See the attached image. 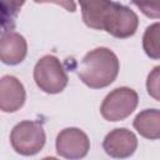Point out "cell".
Returning a JSON list of instances; mask_svg holds the SVG:
<instances>
[{
  "instance_id": "12",
  "label": "cell",
  "mask_w": 160,
  "mask_h": 160,
  "mask_svg": "<svg viewBox=\"0 0 160 160\" xmlns=\"http://www.w3.org/2000/svg\"><path fill=\"white\" fill-rule=\"evenodd\" d=\"M142 48L151 59H160V22L146 28L142 36Z\"/></svg>"
},
{
  "instance_id": "14",
  "label": "cell",
  "mask_w": 160,
  "mask_h": 160,
  "mask_svg": "<svg viewBox=\"0 0 160 160\" xmlns=\"http://www.w3.org/2000/svg\"><path fill=\"white\" fill-rule=\"evenodd\" d=\"M146 89L151 98L160 101V66L154 68L148 75Z\"/></svg>"
},
{
  "instance_id": "7",
  "label": "cell",
  "mask_w": 160,
  "mask_h": 160,
  "mask_svg": "<svg viewBox=\"0 0 160 160\" xmlns=\"http://www.w3.org/2000/svg\"><path fill=\"white\" fill-rule=\"evenodd\" d=\"M105 152L112 158H128L138 148V139L128 129H115L110 131L102 142Z\"/></svg>"
},
{
  "instance_id": "13",
  "label": "cell",
  "mask_w": 160,
  "mask_h": 160,
  "mask_svg": "<svg viewBox=\"0 0 160 160\" xmlns=\"http://www.w3.org/2000/svg\"><path fill=\"white\" fill-rule=\"evenodd\" d=\"M1 1V20H2V29L6 28L8 21L14 25V19L21 6L24 5L25 0H0Z\"/></svg>"
},
{
  "instance_id": "5",
  "label": "cell",
  "mask_w": 160,
  "mask_h": 160,
  "mask_svg": "<svg viewBox=\"0 0 160 160\" xmlns=\"http://www.w3.org/2000/svg\"><path fill=\"white\" fill-rule=\"evenodd\" d=\"M138 24V15L132 10L121 4L111 2L104 16L102 30H106L115 38L124 39L135 34Z\"/></svg>"
},
{
  "instance_id": "4",
  "label": "cell",
  "mask_w": 160,
  "mask_h": 160,
  "mask_svg": "<svg viewBox=\"0 0 160 160\" xmlns=\"http://www.w3.org/2000/svg\"><path fill=\"white\" fill-rule=\"evenodd\" d=\"M138 94L130 88H118L106 95L100 112L108 121H120L128 118L138 105Z\"/></svg>"
},
{
  "instance_id": "2",
  "label": "cell",
  "mask_w": 160,
  "mask_h": 160,
  "mask_svg": "<svg viewBox=\"0 0 160 160\" xmlns=\"http://www.w3.org/2000/svg\"><path fill=\"white\" fill-rule=\"evenodd\" d=\"M34 80L42 91L48 94H58L65 89L68 75L58 58L46 55L36 62Z\"/></svg>"
},
{
  "instance_id": "9",
  "label": "cell",
  "mask_w": 160,
  "mask_h": 160,
  "mask_svg": "<svg viewBox=\"0 0 160 160\" xmlns=\"http://www.w3.org/2000/svg\"><path fill=\"white\" fill-rule=\"evenodd\" d=\"M28 51L26 40L15 31H2L0 39V59L4 64L16 65L21 62Z\"/></svg>"
},
{
  "instance_id": "1",
  "label": "cell",
  "mask_w": 160,
  "mask_h": 160,
  "mask_svg": "<svg viewBox=\"0 0 160 160\" xmlns=\"http://www.w3.org/2000/svg\"><path fill=\"white\" fill-rule=\"evenodd\" d=\"M119 60L116 55L106 48H96L89 51L81 60L78 75L81 81L92 89L110 85L118 76Z\"/></svg>"
},
{
  "instance_id": "15",
  "label": "cell",
  "mask_w": 160,
  "mask_h": 160,
  "mask_svg": "<svg viewBox=\"0 0 160 160\" xmlns=\"http://www.w3.org/2000/svg\"><path fill=\"white\" fill-rule=\"evenodd\" d=\"M131 1L146 16L160 19V0H131Z\"/></svg>"
},
{
  "instance_id": "8",
  "label": "cell",
  "mask_w": 160,
  "mask_h": 160,
  "mask_svg": "<svg viewBox=\"0 0 160 160\" xmlns=\"http://www.w3.org/2000/svg\"><path fill=\"white\" fill-rule=\"evenodd\" d=\"M25 102L24 85L11 75L2 76L0 80V109L5 112L19 110Z\"/></svg>"
},
{
  "instance_id": "3",
  "label": "cell",
  "mask_w": 160,
  "mask_h": 160,
  "mask_svg": "<svg viewBox=\"0 0 160 160\" xmlns=\"http://www.w3.org/2000/svg\"><path fill=\"white\" fill-rule=\"evenodd\" d=\"M14 150L21 155H34L45 144V131L38 121H21L14 126L10 134Z\"/></svg>"
},
{
  "instance_id": "16",
  "label": "cell",
  "mask_w": 160,
  "mask_h": 160,
  "mask_svg": "<svg viewBox=\"0 0 160 160\" xmlns=\"http://www.w3.org/2000/svg\"><path fill=\"white\" fill-rule=\"evenodd\" d=\"M35 2H52V4H58L60 6H62L65 10L74 12L76 10V5L74 0H34Z\"/></svg>"
},
{
  "instance_id": "10",
  "label": "cell",
  "mask_w": 160,
  "mask_h": 160,
  "mask_svg": "<svg viewBox=\"0 0 160 160\" xmlns=\"http://www.w3.org/2000/svg\"><path fill=\"white\" fill-rule=\"evenodd\" d=\"M111 2V0H79L84 22L89 28L102 30L104 16Z\"/></svg>"
},
{
  "instance_id": "6",
  "label": "cell",
  "mask_w": 160,
  "mask_h": 160,
  "mask_svg": "<svg viewBox=\"0 0 160 160\" xmlns=\"http://www.w3.org/2000/svg\"><path fill=\"white\" fill-rule=\"evenodd\" d=\"M90 149L88 135L76 128H68L59 132L56 138V151L66 159L84 158Z\"/></svg>"
},
{
  "instance_id": "11",
  "label": "cell",
  "mask_w": 160,
  "mask_h": 160,
  "mask_svg": "<svg viewBox=\"0 0 160 160\" xmlns=\"http://www.w3.org/2000/svg\"><path fill=\"white\" fill-rule=\"evenodd\" d=\"M134 128L146 139H160V110L146 109L139 112L134 120Z\"/></svg>"
}]
</instances>
